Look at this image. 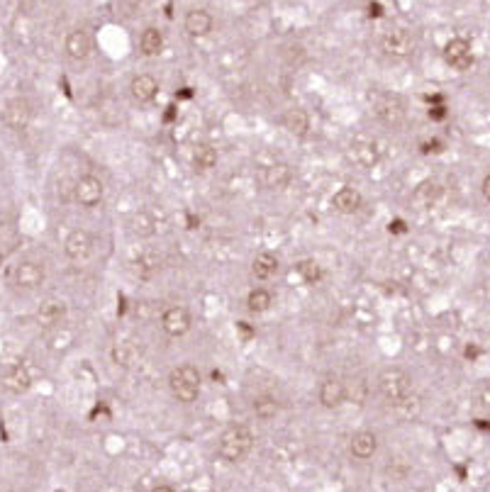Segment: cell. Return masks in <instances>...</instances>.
Wrapping results in <instances>:
<instances>
[{
	"label": "cell",
	"mask_w": 490,
	"mask_h": 492,
	"mask_svg": "<svg viewBox=\"0 0 490 492\" xmlns=\"http://www.w3.org/2000/svg\"><path fill=\"white\" fill-rule=\"evenodd\" d=\"M254 449V434L244 424H232L220 436V456L227 463H239Z\"/></svg>",
	"instance_id": "6da1fadb"
},
{
	"label": "cell",
	"mask_w": 490,
	"mask_h": 492,
	"mask_svg": "<svg viewBox=\"0 0 490 492\" xmlns=\"http://www.w3.org/2000/svg\"><path fill=\"white\" fill-rule=\"evenodd\" d=\"M200 373L195 366L183 364V366H176V368L168 373V388H171L173 397L178 402H195L200 395Z\"/></svg>",
	"instance_id": "7a4b0ae2"
},
{
	"label": "cell",
	"mask_w": 490,
	"mask_h": 492,
	"mask_svg": "<svg viewBox=\"0 0 490 492\" xmlns=\"http://www.w3.org/2000/svg\"><path fill=\"white\" fill-rule=\"evenodd\" d=\"M410 390H412V378H410L403 368H398V366L383 368L381 373H378V392H381L390 405H398V402L408 400Z\"/></svg>",
	"instance_id": "3957f363"
},
{
	"label": "cell",
	"mask_w": 490,
	"mask_h": 492,
	"mask_svg": "<svg viewBox=\"0 0 490 492\" xmlns=\"http://www.w3.org/2000/svg\"><path fill=\"white\" fill-rule=\"evenodd\" d=\"M32 115H34L32 102H30L27 98H12V100H8L5 105H3L0 118H3V122H5L12 132H25V129L30 127V122H32Z\"/></svg>",
	"instance_id": "277c9868"
},
{
	"label": "cell",
	"mask_w": 490,
	"mask_h": 492,
	"mask_svg": "<svg viewBox=\"0 0 490 492\" xmlns=\"http://www.w3.org/2000/svg\"><path fill=\"white\" fill-rule=\"evenodd\" d=\"M415 37L408 32V30H403V27H395V30H388V32L383 34V49L390 54V56H395V59H408V56H412L415 54Z\"/></svg>",
	"instance_id": "5b68a950"
},
{
	"label": "cell",
	"mask_w": 490,
	"mask_h": 492,
	"mask_svg": "<svg viewBox=\"0 0 490 492\" xmlns=\"http://www.w3.org/2000/svg\"><path fill=\"white\" fill-rule=\"evenodd\" d=\"M102 195H105V186H102L100 178L91 176V173L81 176L74 183V198L76 203L83 205V208H96L102 200Z\"/></svg>",
	"instance_id": "8992f818"
},
{
	"label": "cell",
	"mask_w": 490,
	"mask_h": 492,
	"mask_svg": "<svg viewBox=\"0 0 490 492\" xmlns=\"http://www.w3.org/2000/svg\"><path fill=\"white\" fill-rule=\"evenodd\" d=\"M93 246H96V241H93L91 232L88 230H74L69 236H66L64 251L71 261H88L91 254H93Z\"/></svg>",
	"instance_id": "52a82bcc"
},
{
	"label": "cell",
	"mask_w": 490,
	"mask_h": 492,
	"mask_svg": "<svg viewBox=\"0 0 490 492\" xmlns=\"http://www.w3.org/2000/svg\"><path fill=\"white\" fill-rule=\"evenodd\" d=\"M44 278H47V271H44V266L37 261L17 263L15 273H12V280H15V285L22 290H37L39 285L44 283Z\"/></svg>",
	"instance_id": "ba28073f"
},
{
	"label": "cell",
	"mask_w": 490,
	"mask_h": 492,
	"mask_svg": "<svg viewBox=\"0 0 490 492\" xmlns=\"http://www.w3.org/2000/svg\"><path fill=\"white\" fill-rule=\"evenodd\" d=\"M318 397H320V405L322 407H327V410H337L339 405H344V400L349 397V390H346L344 380L329 375V378H324L322 383H320Z\"/></svg>",
	"instance_id": "9c48e42d"
},
{
	"label": "cell",
	"mask_w": 490,
	"mask_h": 492,
	"mask_svg": "<svg viewBox=\"0 0 490 492\" xmlns=\"http://www.w3.org/2000/svg\"><path fill=\"white\" fill-rule=\"evenodd\" d=\"M190 324H193V320H190V312L186 310V307L173 305V307H168V310H164L162 329L168 334V337H183V334H188Z\"/></svg>",
	"instance_id": "30bf717a"
},
{
	"label": "cell",
	"mask_w": 490,
	"mask_h": 492,
	"mask_svg": "<svg viewBox=\"0 0 490 492\" xmlns=\"http://www.w3.org/2000/svg\"><path fill=\"white\" fill-rule=\"evenodd\" d=\"M376 118H378V122L386 124V127H398V124H403V120H405L403 100H400V98H395V96L378 98Z\"/></svg>",
	"instance_id": "8fae6325"
},
{
	"label": "cell",
	"mask_w": 490,
	"mask_h": 492,
	"mask_svg": "<svg viewBox=\"0 0 490 492\" xmlns=\"http://www.w3.org/2000/svg\"><path fill=\"white\" fill-rule=\"evenodd\" d=\"M444 61L449 66H454L456 71H466L474 64V52H471V44L463 37H456L452 42H447L444 47Z\"/></svg>",
	"instance_id": "7c38bea8"
},
{
	"label": "cell",
	"mask_w": 490,
	"mask_h": 492,
	"mask_svg": "<svg viewBox=\"0 0 490 492\" xmlns=\"http://www.w3.org/2000/svg\"><path fill=\"white\" fill-rule=\"evenodd\" d=\"M0 383H3V388H5L8 392H12V395H22V392H27L30 388H32V378H30L27 368L22 364H10L5 370H3V375H0Z\"/></svg>",
	"instance_id": "4fadbf2b"
},
{
	"label": "cell",
	"mask_w": 490,
	"mask_h": 492,
	"mask_svg": "<svg viewBox=\"0 0 490 492\" xmlns=\"http://www.w3.org/2000/svg\"><path fill=\"white\" fill-rule=\"evenodd\" d=\"M64 47H66V54H69V59L86 61L93 52V39L86 30H71V32L66 34Z\"/></svg>",
	"instance_id": "5bb4252c"
},
{
	"label": "cell",
	"mask_w": 490,
	"mask_h": 492,
	"mask_svg": "<svg viewBox=\"0 0 490 492\" xmlns=\"http://www.w3.org/2000/svg\"><path fill=\"white\" fill-rule=\"evenodd\" d=\"M130 96L132 100L140 102V105H149V102L159 96V80L149 74L135 76L130 83Z\"/></svg>",
	"instance_id": "9a60e30c"
},
{
	"label": "cell",
	"mask_w": 490,
	"mask_h": 492,
	"mask_svg": "<svg viewBox=\"0 0 490 492\" xmlns=\"http://www.w3.org/2000/svg\"><path fill=\"white\" fill-rule=\"evenodd\" d=\"M259 181L264 188L276 190V188H286L293 181V168L288 164H271V166L261 168Z\"/></svg>",
	"instance_id": "2e32d148"
},
{
	"label": "cell",
	"mask_w": 490,
	"mask_h": 492,
	"mask_svg": "<svg viewBox=\"0 0 490 492\" xmlns=\"http://www.w3.org/2000/svg\"><path fill=\"white\" fill-rule=\"evenodd\" d=\"M66 317V302H61V300H47V302H42V305L37 307V312H34V320H37L39 326H59L61 322H64Z\"/></svg>",
	"instance_id": "e0dca14e"
},
{
	"label": "cell",
	"mask_w": 490,
	"mask_h": 492,
	"mask_svg": "<svg viewBox=\"0 0 490 492\" xmlns=\"http://www.w3.org/2000/svg\"><path fill=\"white\" fill-rule=\"evenodd\" d=\"M332 205H334V210H337L339 214H354V212H359V210H361V205H364V198H361V193L356 190V188L344 186V188H339V190L334 193Z\"/></svg>",
	"instance_id": "ac0fdd59"
},
{
	"label": "cell",
	"mask_w": 490,
	"mask_h": 492,
	"mask_svg": "<svg viewBox=\"0 0 490 492\" xmlns=\"http://www.w3.org/2000/svg\"><path fill=\"white\" fill-rule=\"evenodd\" d=\"M349 449H351V456L354 458H359V460H368L373 454H376V449H378V439H376V434L373 432H356L354 436H351V444H349Z\"/></svg>",
	"instance_id": "d6986e66"
},
{
	"label": "cell",
	"mask_w": 490,
	"mask_h": 492,
	"mask_svg": "<svg viewBox=\"0 0 490 492\" xmlns=\"http://www.w3.org/2000/svg\"><path fill=\"white\" fill-rule=\"evenodd\" d=\"M183 27L190 37H208L212 32V15L208 10H190Z\"/></svg>",
	"instance_id": "ffe728a7"
},
{
	"label": "cell",
	"mask_w": 490,
	"mask_h": 492,
	"mask_svg": "<svg viewBox=\"0 0 490 492\" xmlns=\"http://www.w3.org/2000/svg\"><path fill=\"white\" fill-rule=\"evenodd\" d=\"M280 122H283V127H286L293 137H305L307 129H310V115H307L305 110H300V107H291V110L283 113Z\"/></svg>",
	"instance_id": "44dd1931"
},
{
	"label": "cell",
	"mask_w": 490,
	"mask_h": 492,
	"mask_svg": "<svg viewBox=\"0 0 490 492\" xmlns=\"http://www.w3.org/2000/svg\"><path fill=\"white\" fill-rule=\"evenodd\" d=\"M127 227H130L132 234L140 236V239H149V236H154V232H157V222H154V217H151L146 210L132 212L130 220H127Z\"/></svg>",
	"instance_id": "7402d4cb"
},
{
	"label": "cell",
	"mask_w": 490,
	"mask_h": 492,
	"mask_svg": "<svg viewBox=\"0 0 490 492\" xmlns=\"http://www.w3.org/2000/svg\"><path fill=\"white\" fill-rule=\"evenodd\" d=\"M252 273L256 280H271L278 273V256L271 251H261L252 261Z\"/></svg>",
	"instance_id": "603a6c76"
},
{
	"label": "cell",
	"mask_w": 490,
	"mask_h": 492,
	"mask_svg": "<svg viewBox=\"0 0 490 492\" xmlns=\"http://www.w3.org/2000/svg\"><path fill=\"white\" fill-rule=\"evenodd\" d=\"M140 49L144 56H159L164 52V34L157 27H146L140 37Z\"/></svg>",
	"instance_id": "cb8c5ba5"
},
{
	"label": "cell",
	"mask_w": 490,
	"mask_h": 492,
	"mask_svg": "<svg viewBox=\"0 0 490 492\" xmlns=\"http://www.w3.org/2000/svg\"><path fill=\"white\" fill-rule=\"evenodd\" d=\"M252 410H254V414H256L259 419L269 422V419L278 417L280 405H278V400H276L274 395H266V392H264V395H256V397H254Z\"/></svg>",
	"instance_id": "d4e9b609"
},
{
	"label": "cell",
	"mask_w": 490,
	"mask_h": 492,
	"mask_svg": "<svg viewBox=\"0 0 490 492\" xmlns=\"http://www.w3.org/2000/svg\"><path fill=\"white\" fill-rule=\"evenodd\" d=\"M271 305H274V295H271V290L254 288L252 293L247 295V310L254 312V315H264V312L271 310Z\"/></svg>",
	"instance_id": "484cf974"
},
{
	"label": "cell",
	"mask_w": 490,
	"mask_h": 492,
	"mask_svg": "<svg viewBox=\"0 0 490 492\" xmlns=\"http://www.w3.org/2000/svg\"><path fill=\"white\" fill-rule=\"evenodd\" d=\"M215 164H217V151L212 149L210 144L195 146V151H193V168L195 171H200V173L210 171V168H215Z\"/></svg>",
	"instance_id": "4316f807"
},
{
	"label": "cell",
	"mask_w": 490,
	"mask_h": 492,
	"mask_svg": "<svg viewBox=\"0 0 490 492\" xmlns=\"http://www.w3.org/2000/svg\"><path fill=\"white\" fill-rule=\"evenodd\" d=\"M439 193H442L439 183L425 181V183H420V186L415 188V195H412V200H415L420 208H432V205L436 203V198H439Z\"/></svg>",
	"instance_id": "83f0119b"
},
{
	"label": "cell",
	"mask_w": 490,
	"mask_h": 492,
	"mask_svg": "<svg viewBox=\"0 0 490 492\" xmlns=\"http://www.w3.org/2000/svg\"><path fill=\"white\" fill-rule=\"evenodd\" d=\"M298 273H300V278L305 280L307 285H318L320 280H322V266H320L318 261H313V258H305V261L298 263Z\"/></svg>",
	"instance_id": "f1b7e54d"
},
{
	"label": "cell",
	"mask_w": 490,
	"mask_h": 492,
	"mask_svg": "<svg viewBox=\"0 0 490 492\" xmlns=\"http://www.w3.org/2000/svg\"><path fill=\"white\" fill-rule=\"evenodd\" d=\"M140 268L144 273H157L159 268H162V254L159 251H151V249H146V251L140 254Z\"/></svg>",
	"instance_id": "f546056e"
},
{
	"label": "cell",
	"mask_w": 490,
	"mask_h": 492,
	"mask_svg": "<svg viewBox=\"0 0 490 492\" xmlns=\"http://www.w3.org/2000/svg\"><path fill=\"white\" fill-rule=\"evenodd\" d=\"M354 154H356V159H359V164H364V166H371V164H376V159H378V154H376V144H356L354 146Z\"/></svg>",
	"instance_id": "4dcf8cb0"
},
{
	"label": "cell",
	"mask_w": 490,
	"mask_h": 492,
	"mask_svg": "<svg viewBox=\"0 0 490 492\" xmlns=\"http://www.w3.org/2000/svg\"><path fill=\"white\" fill-rule=\"evenodd\" d=\"M430 120L432 122H442V120H447V115H449V110H447V105H430Z\"/></svg>",
	"instance_id": "1f68e13d"
},
{
	"label": "cell",
	"mask_w": 490,
	"mask_h": 492,
	"mask_svg": "<svg viewBox=\"0 0 490 492\" xmlns=\"http://www.w3.org/2000/svg\"><path fill=\"white\" fill-rule=\"evenodd\" d=\"M422 154H439V151H444V142L439 139H430V142H422Z\"/></svg>",
	"instance_id": "d6a6232c"
},
{
	"label": "cell",
	"mask_w": 490,
	"mask_h": 492,
	"mask_svg": "<svg viewBox=\"0 0 490 492\" xmlns=\"http://www.w3.org/2000/svg\"><path fill=\"white\" fill-rule=\"evenodd\" d=\"M483 195H485V200L490 203V173L483 178Z\"/></svg>",
	"instance_id": "836d02e7"
},
{
	"label": "cell",
	"mask_w": 490,
	"mask_h": 492,
	"mask_svg": "<svg viewBox=\"0 0 490 492\" xmlns=\"http://www.w3.org/2000/svg\"><path fill=\"white\" fill-rule=\"evenodd\" d=\"M151 492H176V490H173L171 485H157Z\"/></svg>",
	"instance_id": "e575fe53"
},
{
	"label": "cell",
	"mask_w": 490,
	"mask_h": 492,
	"mask_svg": "<svg viewBox=\"0 0 490 492\" xmlns=\"http://www.w3.org/2000/svg\"><path fill=\"white\" fill-rule=\"evenodd\" d=\"M466 356H469V359H476V356H478V348H466Z\"/></svg>",
	"instance_id": "d590c367"
}]
</instances>
